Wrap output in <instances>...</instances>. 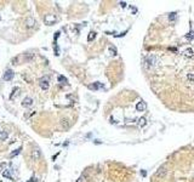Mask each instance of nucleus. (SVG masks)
Returning <instances> with one entry per match:
<instances>
[{
  "mask_svg": "<svg viewBox=\"0 0 194 182\" xmlns=\"http://www.w3.org/2000/svg\"><path fill=\"white\" fill-rule=\"evenodd\" d=\"M57 22V17L52 13H47V15L44 16V23L47 26H53Z\"/></svg>",
  "mask_w": 194,
  "mask_h": 182,
  "instance_id": "nucleus-2",
  "label": "nucleus"
},
{
  "mask_svg": "<svg viewBox=\"0 0 194 182\" xmlns=\"http://www.w3.org/2000/svg\"><path fill=\"white\" fill-rule=\"evenodd\" d=\"M18 94H19V87H15V89H13V91H12V94H11V96H10V99L11 100H15L16 96Z\"/></svg>",
  "mask_w": 194,
  "mask_h": 182,
  "instance_id": "nucleus-12",
  "label": "nucleus"
},
{
  "mask_svg": "<svg viewBox=\"0 0 194 182\" xmlns=\"http://www.w3.org/2000/svg\"><path fill=\"white\" fill-rule=\"evenodd\" d=\"M147 108V104H146V102H143V101H141V102H138L137 104H136V109H137L138 112H143Z\"/></svg>",
  "mask_w": 194,
  "mask_h": 182,
  "instance_id": "nucleus-10",
  "label": "nucleus"
},
{
  "mask_svg": "<svg viewBox=\"0 0 194 182\" xmlns=\"http://www.w3.org/2000/svg\"><path fill=\"white\" fill-rule=\"evenodd\" d=\"M60 123H61V126H62L63 130H68L69 126H70V123H69L68 119H61Z\"/></svg>",
  "mask_w": 194,
  "mask_h": 182,
  "instance_id": "nucleus-9",
  "label": "nucleus"
},
{
  "mask_svg": "<svg viewBox=\"0 0 194 182\" xmlns=\"http://www.w3.org/2000/svg\"><path fill=\"white\" fill-rule=\"evenodd\" d=\"M39 85H40V87H41L42 90H47L49 86H50V81H49V79L45 76V78H41V79H40Z\"/></svg>",
  "mask_w": 194,
  "mask_h": 182,
  "instance_id": "nucleus-6",
  "label": "nucleus"
},
{
  "mask_svg": "<svg viewBox=\"0 0 194 182\" xmlns=\"http://www.w3.org/2000/svg\"><path fill=\"white\" fill-rule=\"evenodd\" d=\"M147 124V121H146V119L145 118H140V120H138V125L142 128V126H145V125Z\"/></svg>",
  "mask_w": 194,
  "mask_h": 182,
  "instance_id": "nucleus-15",
  "label": "nucleus"
},
{
  "mask_svg": "<svg viewBox=\"0 0 194 182\" xmlns=\"http://www.w3.org/2000/svg\"><path fill=\"white\" fill-rule=\"evenodd\" d=\"M187 76H188V79H189L190 81H194V74H193V73H189Z\"/></svg>",
  "mask_w": 194,
  "mask_h": 182,
  "instance_id": "nucleus-21",
  "label": "nucleus"
},
{
  "mask_svg": "<svg viewBox=\"0 0 194 182\" xmlns=\"http://www.w3.org/2000/svg\"><path fill=\"white\" fill-rule=\"evenodd\" d=\"M33 103H34V101H33L32 97H26V99L22 101V106L23 107H32Z\"/></svg>",
  "mask_w": 194,
  "mask_h": 182,
  "instance_id": "nucleus-8",
  "label": "nucleus"
},
{
  "mask_svg": "<svg viewBox=\"0 0 194 182\" xmlns=\"http://www.w3.org/2000/svg\"><path fill=\"white\" fill-rule=\"evenodd\" d=\"M95 38H96V33H95V32H90L89 37H87V40H89V41H92Z\"/></svg>",
  "mask_w": 194,
  "mask_h": 182,
  "instance_id": "nucleus-14",
  "label": "nucleus"
},
{
  "mask_svg": "<svg viewBox=\"0 0 194 182\" xmlns=\"http://www.w3.org/2000/svg\"><path fill=\"white\" fill-rule=\"evenodd\" d=\"M30 157H32V160H34V162H38V160L40 159V157H41V152H40V149H39V148L33 149Z\"/></svg>",
  "mask_w": 194,
  "mask_h": 182,
  "instance_id": "nucleus-5",
  "label": "nucleus"
},
{
  "mask_svg": "<svg viewBox=\"0 0 194 182\" xmlns=\"http://www.w3.org/2000/svg\"><path fill=\"white\" fill-rule=\"evenodd\" d=\"M143 64H145L146 68H153L156 64V57L154 55H148L143 60Z\"/></svg>",
  "mask_w": 194,
  "mask_h": 182,
  "instance_id": "nucleus-1",
  "label": "nucleus"
},
{
  "mask_svg": "<svg viewBox=\"0 0 194 182\" xmlns=\"http://www.w3.org/2000/svg\"><path fill=\"white\" fill-rule=\"evenodd\" d=\"M102 86H103L102 84H99V83H95V84H92V85H89V89H91V90H97V89L102 87Z\"/></svg>",
  "mask_w": 194,
  "mask_h": 182,
  "instance_id": "nucleus-13",
  "label": "nucleus"
},
{
  "mask_svg": "<svg viewBox=\"0 0 194 182\" xmlns=\"http://www.w3.org/2000/svg\"><path fill=\"white\" fill-rule=\"evenodd\" d=\"M109 52H110V55L115 56L117 55V49L114 47V46H109Z\"/></svg>",
  "mask_w": 194,
  "mask_h": 182,
  "instance_id": "nucleus-16",
  "label": "nucleus"
},
{
  "mask_svg": "<svg viewBox=\"0 0 194 182\" xmlns=\"http://www.w3.org/2000/svg\"><path fill=\"white\" fill-rule=\"evenodd\" d=\"M175 15H176V13H175V12H172V13H170V16H169V18H170V21H174V19H175Z\"/></svg>",
  "mask_w": 194,
  "mask_h": 182,
  "instance_id": "nucleus-22",
  "label": "nucleus"
},
{
  "mask_svg": "<svg viewBox=\"0 0 194 182\" xmlns=\"http://www.w3.org/2000/svg\"><path fill=\"white\" fill-rule=\"evenodd\" d=\"M186 38H187V39H190V40H192V39H194V32H193V30H190V32H189V33L186 35Z\"/></svg>",
  "mask_w": 194,
  "mask_h": 182,
  "instance_id": "nucleus-17",
  "label": "nucleus"
},
{
  "mask_svg": "<svg viewBox=\"0 0 194 182\" xmlns=\"http://www.w3.org/2000/svg\"><path fill=\"white\" fill-rule=\"evenodd\" d=\"M21 151H22V148H17L13 153H11V157H16L17 154H19V153H21Z\"/></svg>",
  "mask_w": 194,
  "mask_h": 182,
  "instance_id": "nucleus-18",
  "label": "nucleus"
},
{
  "mask_svg": "<svg viewBox=\"0 0 194 182\" xmlns=\"http://www.w3.org/2000/svg\"><path fill=\"white\" fill-rule=\"evenodd\" d=\"M58 81H60V83L62 81V83L64 84V83H67V79H66V78H64V76H63V75H60V76H58Z\"/></svg>",
  "mask_w": 194,
  "mask_h": 182,
  "instance_id": "nucleus-19",
  "label": "nucleus"
},
{
  "mask_svg": "<svg viewBox=\"0 0 194 182\" xmlns=\"http://www.w3.org/2000/svg\"><path fill=\"white\" fill-rule=\"evenodd\" d=\"M35 24H37V21H35L34 17H28L26 19V27L27 28H34Z\"/></svg>",
  "mask_w": 194,
  "mask_h": 182,
  "instance_id": "nucleus-7",
  "label": "nucleus"
},
{
  "mask_svg": "<svg viewBox=\"0 0 194 182\" xmlns=\"http://www.w3.org/2000/svg\"><path fill=\"white\" fill-rule=\"evenodd\" d=\"M13 75H15L13 71H11V69H8V71L4 73V75H3V80H4V81H10V80H12Z\"/></svg>",
  "mask_w": 194,
  "mask_h": 182,
  "instance_id": "nucleus-4",
  "label": "nucleus"
},
{
  "mask_svg": "<svg viewBox=\"0 0 194 182\" xmlns=\"http://www.w3.org/2000/svg\"><path fill=\"white\" fill-rule=\"evenodd\" d=\"M193 55H194V52H193V50H192L190 47L186 49V50L183 51V56H184V57H188V58H190V57H193Z\"/></svg>",
  "mask_w": 194,
  "mask_h": 182,
  "instance_id": "nucleus-11",
  "label": "nucleus"
},
{
  "mask_svg": "<svg viewBox=\"0 0 194 182\" xmlns=\"http://www.w3.org/2000/svg\"><path fill=\"white\" fill-rule=\"evenodd\" d=\"M33 56H34L33 53H27V55H26V61H29V60H32V58H33Z\"/></svg>",
  "mask_w": 194,
  "mask_h": 182,
  "instance_id": "nucleus-20",
  "label": "nucleus"
},
{
  "mask_svg": "<svg viewBox=\"0 0 194 182\" xmlns=\"http://www.w3.org/2000/svg\"><path fill=\"white\" fill-rule=\"evenodd\" d=\"M166 174H167V166H166V165H161L159 169L156 170L155 176H156V177H164Z\"/></svg>",
  "mask_w": 194,
  "mask_h": 182,
  "instance_id": "nucleus-3",
  "label": "nucleus"
},
{
  "mask_svg": "<svg viewBox=\"0 0 194 182\" xmlns=\"http://www.w3.org/2000/svg\"><path fill=\"white\" fill-rule=\"evenodd\" d=\"M120 5H121V8H125V6H126V3H125V1H121Z\"/></svg>",
  "mask_w": 194,
  "mask_h": 182,
  "instance_id": "nucleus-23",
  "label": "nucleus"
}]
</instances>
